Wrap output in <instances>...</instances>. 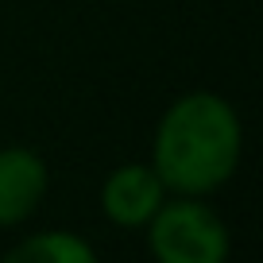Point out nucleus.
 <instances>
[{
    "instance_id": "f257e3e1",
    "label": "nucleus",
    "mask_w": 263,
    "mask_h": 263,
    "mask_svg": "<svg viewBox=\"0 0 263 263\" xmlns=\"http://www.w3.org/2000/svg\"><path fill=\"white\" fill-rule=\"evenodd\" d=\"M244 155V124L232 101L194 89L166 105L151 140V166L171 194L209 197L229 186Z\"/></svg>"
},
{
    "instance_id": "f03ea898",
    "label": "nucleus",
    "mask_w": 263,
    "mask_h": 263,
    "mask_svg": "<svg viewBox=\"0 0 263 263\" xmlns=\"http://www.w3.org/2000/svg\"><path fill=\"white\" fill-rule=\"evenodd\" d=\"M147 248L155 263H229L232 232L205 197L171 194L147 221Z\"/></svg>"
},
{
    "instance_id": "7ed1b4c3",
    "label": "nucleus",
    "mask_w": 263,
    "mask_h": 263,
    "mask_svg": "<svg viewBox=\"0 0 263 263\" xmlns=\"http://www.w3.org/2000/svg\"><path fill=\"white\" fill-rule=\"evenodd\" d=\"M166 197L171 190L163 186L151 163H120L116 171H108L101 186V213L116 229H147Z\"/></svg>"
},
{
    "instance_id": "20e7f679",
    "label": "nucleus",
    "mask_w": 263,
    "mask_h": 263,
    "mask_svg": "<svg viewBox=\"0 0 263 263\" xmlns=\"http://www.w3.org/2000/svg\"><path fill=\"white\" fill-rule=\"evenodd\" d=\"M47 186H50L47 159L35 147H24V143L0 147V229L24 224L43 205Z\"/></svg>"
},
{
    "instance_id": "39448f33",
    "label": "nucleus",
    "mask_w": 263,
    "mask_h": 263,
    "mask_svg": "<svg viewBox=\"0 0 263 263\" xmlns=\"http://www.w3.org/2000/svg\"><path fill=\"white\" fill-rule=\"evenodd\" d=\"M0 263H101L97 248L70 229H43L24 236Z\"/></svg>"
}]
</instances>
